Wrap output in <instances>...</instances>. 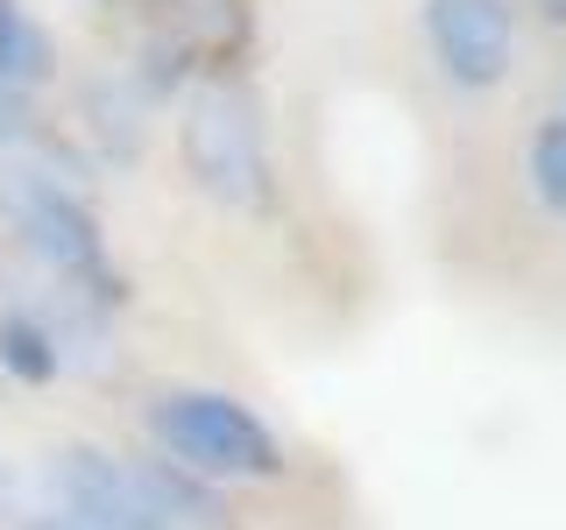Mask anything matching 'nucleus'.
Here are the masks:
<instances>
[{"label": "nucleus", "mask_w": 566, "mask_h": 530, "mask_svg": "<svg viewBox=\"0 0 566 530\" xmlns=\"http://www.w3.org/2000/svg\"><path fill=\"white\" fill-rule=\"evenodd\" d=\"M57 530H71V523H57Z\"/></svg>", "instance_id": "obj_10"}, {"label": "nucleus", "mask_w": 566, "mask_h": 530, "mask_svg": "<svg viewBox=\"0 0 566 530\" xmlns=\"http://www.w3.org/2000/svg\"><path fill=\"white\" fill-rule=\"evenodd\" d=\"M57 502L71 509V530H170V495L149 474L120 467L114 453L71 446L57 453Z\"/></svg>", "instance_id": "obj_4"}, {"label": "nucleus", "mask_w": 566, "mask_h": 530, "mask_svg": "<svg viewBox=\"0 0 566 530\" xmlns=\"http://www.w3.org/2000/svg\"><path fill=\"white\" fill-rule=\"evenodd\" d=\"M0 368L14 382H50L57 375V340L29 311H0Z\"/></svg>", "instance_id": "obj_7"}, {"label": "nucleus", "mask_w": 566, "mask_h": 530, "mask_svg": "<svg viewBox=\"0 0 566 530\" xmlns=\"http://www.w3.org/2000/svg\"><path fill=\"white\" fill-rule=\"evenodd\" d=\"M185 163L191 177L227 205H255L262 199V128H255V106H248L241 85H206L185 114Z\"/></svg>", "instance_id": "obj_3"}, {"label": "nucleus", "mask_w": 566, "mask_h": 530, "mask_svg": "<svg viewBox=\"0 0 566 530\" xmlns=\"http://www.w3.org/2000/svg\"><path fill=\"white\" fill-rule=\"evenodd\" d=\"M424 35H432V57L447 64V78L460 85H495L510 71V50H517L503 0H432Z\"/></svg>", "instance_id": "obj_5"}, {"label": "nucleus", "mask_w": 566, "mask_h": 530, "mask_svg": "<svg viewBox=\"0 0 566 530\" xmlns=\"http://www.w3.org/2000/svg\"><path fill=\"white\" fill-rule=\"evenodd\" d=\"M0 205H8L14 234L35 247V262H43V269H57L64 283H78L85 297H120V276H114V262H106L99 220L71 199L57 177L8 170V177H0Z\"/></svg>", "instance_id": "obj_2"}, {"label": "nucleus", "mask_w": 566, "mask_h": 530, "mask_svg": "<svg viewBox=\"0 0 566 530\" xmlns=\"http://www.w3.org/2000/svg\"><path fill=\"white\" fill-rule=\"evenodd\" d=\"M0 78L22 93L35 78H50V35L22 14V0H0Z\"/></svg>", "instance_id": "obj_6"}, {"label": "nucleus", "mask_w": 566, "mask_h": 530, "mask_svg": "<svg viewBox=\"0 0 566 530\" xmlns=\"http://www.w3.org/2000/svg\"><path fill=\"white\" fill-rule=\"evenodd\" d=\"M149 432L191 474H220V481H262V474L283 467L270 424L248 411V403L220 396V389H164L149 403Z\"/></svg>", "instance_id": "obj_1"}, {"label": "nucleus", "mask_w": 566, "mask_h": 530, "mask_svg": "<svg viewBox=\"0 0 566 530\" xmlns=\"http://www.w3.org/2000/svg\"><path fill=\"white\" fill-rule=\"evenodd\" d=\"M22 114H29V93L0 78V135H22Z\"/></svg>", "instance_id": "obj_9"}, {"label": "nucleus", "mask_w": 566, "mask_h": 530, "mask_svg": "<svg viewBox=\"0 0 566 530\" xmlns=\"http://www.w3.org/2000/svg\"><path fill=\"white\" fill-rule=\"evenodd\" d=\"M531 184L553 212H566V120H545L531 135Z\"/></svg>", "instance_id": "obj_8"}]
</instances>
